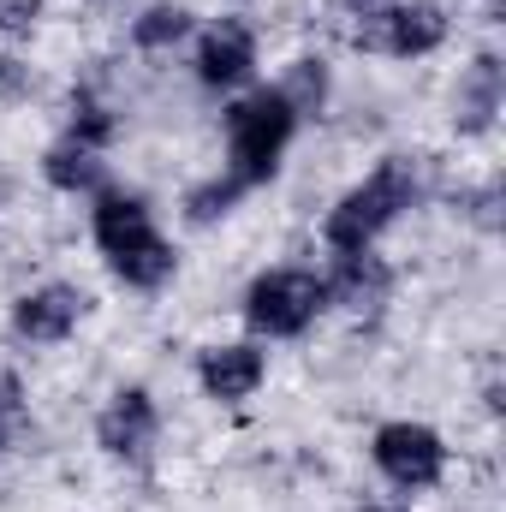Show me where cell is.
Instances as JSON below:
<instances>
[{
	"instance_id": "15",
	"label": "cell",
	"mask_w": 506,
	"mask_h": 512,
	"mask_svg": "<svg viewBox=\"0 0 506 512\" xmlns=\"http://www.w3.org/2000/svg\"><path fill=\"white\" fill-rule=\"evenodd\" d=\"M102 262H108V274H114L120 286H131V292H161V286L179 274V251H173L167 233H149V239H137V245H126V251L102 256Z\"/></svg>"
},
{
	"instance_id": "20",
	"label": "cell",
	"mask_w": 506,
	"mask_h": 512,
	"mask_svg": "<svg viewBox=\"0 0 506 512\" xmlns=\"http://www.w3.org/2000/svg\"><path fill=\"white\" fill-rule=\"evenodd\" d=\"M48 18V0H0V42H30Z\"/></svg>"
},
{
	"instance_id": "8",
	"label": "cell",
	"mask_w": 506,
	"mask_h": 512,
	"mask_svg": "<svg viewBox=\"0 0 506 512\" xmlns=\"http://www.w3.org/2000/svg\"><path fill=\"white\" fill-rule=\"evenodd\" d=\"M161 441V399L149 393L143 382L114 387L96 411V447L120 465H143Z\"/></svg>"
},
{
	"instance_id": "1",
	"label": "cell",
	"mask_w": 506,
	"mask_h": 512,
	"mask_svg": "<svg viewBox=\"0 0 506 512\" xmlns=\"http://www.w3.org/2000/svg\"><path fill=\"white\" fill-rule=\"evenodd\" d=\"M423 203V155H381L376 167L334 197V209L322 215V245L328 251H376V239L405 215Z\"/></svg>"
},
{
	"instance_id": "16",
	"label": "cell",
	"mask_w": 506,
	"mask_h": 512,
	"mask_svg": "<svg viewBox=\"0 0 506 512\" xmlns=\"http://www.w3.org/2000/svg\"><path fill=\"white\" fill-rule=\"evenodd\" d=\"M60 137L90 143V149L108 155V143L120 137V108H114V96H108L102 84H78L72 102H66V131H60Z\"/></svg>"
},
{
	"instance_id": "12",
	"label": "cell",
	"mask_w": 506,
	"mask_h": 512,
	"mask_svg": "<svg viewBox=\"0 0 506 512\" xmlns=\"http://www.w3.org/2000/svg\"><path fill=\"white\" fill-rule=\"evenodd\" d=\"M149 233H161V227H155V209H149V197H143V191L108 185V191H96V197H90V239H96V251H102V256L126 251V245L149 239Z\"/></svg>"
},
{
	"instance_id": "4",
	"label": "cell",
	"mask_w": 506,
	"mask_h": 512,
	"mask_svg": "<svg viewBox=\"0 0 506 512\" xmlns=\"http://www.w3.org/2000/svg\"><path fill=\"white\" fill-rule=\"evenodd\" d=\"M370 465L381 471V483H393L399 495H423V489H441L447 483V465H453V447L441 429L417 423V417H393L370 435Z\"/></svg>"
},
{
	"instance_id": "5",
	"label": "cell",
	"mask_w": 506,
	"mask_h": 512,
	"mask_svg": "<svg viewBox=\"0 0 506 512\" xmlns=\"http://www.w3.org/2000/svg\"><path fill=\"white\" fill-rule=\"evenodd\" d=\"M453 36V18L441 0H381L376 12H364L352 24V42L364 54H387V60H423Z\"/></svg>"
},
{
	"instance_id": "3",
	"label": "cell",
	"mask_w": 506,
	"mask_h": 512,
	"mask_svg": "<svg viewBox=\"0 0 506 512\" xmlns=\"http://www.w3.org/2000/svg\"><path fill=\"white\" fill-rule=\"evenodd\" d=\"M239 316L251 328V340H298L310 334L322 316H328V286H322V268H304V262H280V268H262L245 298H239Z\"/></svg>"
},
{
	"instance_id": "2",
	"label": "cell",
	"mask_w": 506,
	"mask_h": 512,
	"mask_svg": "<svg viewBox=\"0 0 506 512\" xmlns=\"http://www.w3.org/2000/svg\"><path fill=\"white\" fill-rule=\"evenodd\" d=\"M298 114H292V102L274 90V84H251V90H239V96H227V114H221V137H227V173L239 179V185H268L274 173H280V161H286V149H292V137H298Z\"/></svg>"
},
{
	"instance_id": "6",
	"label": "cell",
	"mask_w": 506,
	"mask_h": 512,
	"mask_svg": "<svg viewBox=\"0 0 506 512\" xmlns=\"http://www.w3.org/2000/svg\"><path fill=\"white\" fill-rule=\"evenodd\" d=\"M256 66H262V36H256L251 18L227 12V18H209L197 24L191 36V78L215 96H239L256 84Z\"/></svg>"
},
{
	"instance_id": "19",
	"label": "cell",
	"mask_w": 506,
	"mask_h": 512,
	"mask_svg": "<svg viewBox=\"0 0 506 512\" xmlns=\"http://www.w3.org/2000/svg\"><path fill=\"white\" fill-rule=\"evenodd\" d=\"M24 417H30V393H24V382H18V370L0 364V453L18 441Z\"/></svg>"
},
{
	"instance_id": "17",
	"label": "cell",
	"mask_w": 506,
	"mask_h": 512,
	"mask_svg": "<svg viewBox=\"0 0 506 512\" xmlns=\"http://www.w3.org/2000/svg\"><path fill=\"white\" fill-rule=\"evenodd\" d=\"M274 90L292 102L298 120H316V114H328V102H334V66H328L322 54H298V60L274 78Z\"/></svg>"
},
{
	"instance_id": "11",
	"label": "cell",
	"mask_w": 506,
	"mask_h": 512,
	"mask_svg": "<svg viewBox=\"0 0 506 512\" xmlns=\"http://www.w3.org/2000/svg\"><path fill=\"white\" fill-rule=\"evenodd\" d=\"M334 262L322 268V286H328V310H381L387 292H393V268L376 251H328Z\"/></svg>"
},
{
	"instance_id": "7",
	"label": "cell",
	"mask_w": 506,
	"mask_h": 512,
	"mask_svg": "<svg viewBox=\"0 0 506 512\" xmlns=\"http://www.w3.org/2000/svg\"><path fill=\"white\" fill-rule=\"evenodd\" d=\"M90 304H96V298H90L84 286H72V280H42V286H30V292L12 298L6 328H12L18 346H60V340H72V334L90 322Z\"/></svg>"
},
{
	"instance_id": "23",
	"label": "cell",
	"mask_w": 506,
	"mask_h": 512,
	"mask_svg": "<svg viewBox=\"0 0 506 512\" xmlns=\"http://www.w3.org/2000/svg\"><path fill=\"white\" fill-rule=\"evenodd\" d=\"M358 512H393V507H358Z\"/></svg>"
},
{
	"instance_id": "14",
	"label": "cell",
	"mask_w": 506,
	"mask_h": 512,
	"mask_svg": "<svg viewBox=\"0 0 506 512\" xmlns=\"http://www.w3.org/2000/svg\"><path fill=\"white\" fill-rule=\"evenodd\" d=\"M126 36L137 54H173L197 36V12L185 0H143L137 18L126 24Z\"/></svg>"
},
{
	"instance_id": "18",
	"label": "cell",
	"mask_w": 506,
	"mask_h": 512,
	"mask_svg": "<svg viewBox=\"0 0 506 512\" xmlns=\"http://www.w3.org/2000/svg\"><path fill=\"white\" fill-rule=\"evenodd\" d=\"M245 197H251V185H239L227 167H215L209 179H197V185L179 197V209H185V221H191V227H215V221H227Z\"/></svg>"
},
{
	"instance_id": "13",
	"label": "cell",
	"mask_w": 506,
	"mask_h": 512,
	"mask_svg": "<svg viewBox=\"0 0 506 512\" xmlns=\"http://www.w3.org/2000/svg\"><path fill=\"white\" fill-rule=\"evenodd\" d=\"M42 179H48V191H60V197H96V191H108V155L90 149V143L54 137V143L42 149Z\"/></svg>"
},
{
	"instance_id": "10",
	"label": "cell",
	"mask_w": 506,
	"mask_h": 512,
	"mask_svg": "<svg viewBox=\"0 0 506 512\" xmlns=\"http://www.w3.org/2000/svg\"><path fill=\"white\" fill-rule=\"evenodd\" d=\"M506 102V66L495 48H483L471 66H459V84H453V131L459 137H483L495 131Z\"/></svg>"
},
{
	"instance_id": "22",
	"label": "cell",
	"mask_w": 506,
	"mask_h": 512,
	"mask_svg": "<svg viewBox=\"0 0 506 512\" xmlns=\"http://www.w3.org/2000/svg\"><path fill=\"white\" fill-rule=\"evenodd\" d=\"M381 0H334V12H346V18H352V24H358V18H364V12H376Z\"/></svg>"
},
{
	"instance_id": "9",
	"label": "cell",
	"mask_w": 506,
	"mask_h": 512,
	"mask_svg": "<svg viewBox=\"0 0 506 512\" xmlns=\"http://www.w3.org/2000/svg\"><path fill=\"white\" fill-rule=\"evenodd\" d=\"M268 382V346L262 340H215L197 352V387L215 405H245Z\"/></svg>"
},
{
	"instance_id": "21",
	"label": "cell",
	"mask_w": 506,
	"mask_h": 512,
	"mask_svg": "<svg viewBox=\"0 0 506 512\" xmlns=\"http://www.w3.org/2000/svg\"><path fill=\"white\" fill-rule=\"evenodd\" d=\"M36 96V66L12 48H0V102H30Z\"/></svg>"
}]
</instances>
